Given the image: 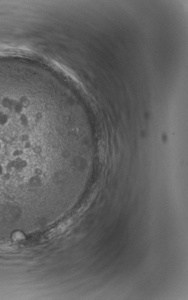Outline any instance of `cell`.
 Returning <instances> with one entry per match:
<instances>
[{
	"mask_svg": "<svg viewBox=\"0 0 188 300\" xmlns=\"http://www.w3.org/2000/svg\"><path fill=\"white\" fill-rule=\"evenodd\" d=\"M24 151L21 149H16L14 150L12 152V155L14 158L17 159V158H20L22 155H24Z\"/></svg>",
	"mask_w": 188,
	"mask_h": 300,
	"instance_id": "2",
	"label": "cell"
},
{
	"mask_svg": "<svg viewBox=\"0 0 188 300\" xmlns=\"http://www.w3.org/2000/svg\"><path fill=\"white\" fill-rule=\"evenodd\" d=\"M24 149L28 150V149H30L32 147V142H31V141H28L25 142L24 143Z\"/></svg>",
	"mask_w": 188,
	"mask_h": 300,
	"instance_id": "3",
	"label": "cell"
},
{
	"mask_svg": "<svg viewBox=\"0 0 188 300\" xmlns=\"http://www.w3.org/2000/svg\"><path fill=\"white\" fill-rule=\"evenodd\" d=\"M11 121V117L8 113L0 110V127L7 126Z\"/></svg>",
	"mask_w": 188,
	"mask_h": 300,
	"instance_id": "1",
	"label": "cell"
},
{
	"mask_svg": "<svg viewBox=\"0 0 188 300\" xmlns=\"http://www.w3.org/2000/svg\"><path fill=\"white\" fill-rule=\"evenodd\" d=\"M3 171H4L3 167H2V166L1 164H0V175L3 173Z\"/></svg>",
	"mask_w": 188,
	"mask_h": 300,
	"instance_id": "5",
	"label": "cell"
},
{
	"mask_svg": "<svg viewBox=\"0 0 188 300\" xmlns=\"http://www.w3.org/2000/svg\"><path fill=\"white\" fill-rule=\"evenodd\" d=\"M42 148L39 146H36L34 149V151L36 154H40L42 152Z\"/></svg>",
	"mask_w": 188,
	"mask_h": 300,
	"instance_id": "4",
	"label": "cell"
},
{
	"mask_svg": "<svg viewBox=\"0 0 188 300\" xmlns=\"http://www.w3.org/2000/svg\"><path fill=\"white\" fill-rule=\"evenodd\" d=\"M2 148V143L0 142V151H1Z\"/></svg>",
	"mask_w": 188,
	"mask_h": 300,
	"instance_id": "6",
	"label": "cell"
}]
</instances>
